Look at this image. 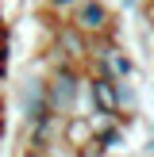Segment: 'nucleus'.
I'll return each instance as SVG.
<instances>
[{
  "label": "nucleus",
  "instance_id": "f257e3e1",
  "mask_svg": "<svg viewBox=\"0 0 154 157\" xmlns=\"http://www.w3.org/2000/svg\"><path fill=\"white\" fill-rule=\"evenodd\" d=\"M66 19L89 38H116V12L104 0H77Z\"/></svg>",
  "mask_w": 154,
  "mask_h": 157
},
{
  "label": "nucleus",
  "instance_id": "f03ea898",
  "mask_svg": "<svg viewBox=\"0 0 154 157\" xmlns=\"http://www.w3.org/2000/svg\"><path fill=\"white\" fill-rule=\"evenodd\" d=\"M15 107H19V123H31V119L50 111L46 107V69L43 65H31L19 77V84H15Z\"/></svg>",
  "mask_w": 154,
  "mask_h": 157
},
{
  "label": "nucleus",
  "instance_id": "7ed1b4c3",
  "mask_svg": "<svg viewBox=\"0 0 154 157\" xmlns=\"http://www.w3.org/2000/svg\"><path fill=\"white\" fill-rule=\"evenodd\" d=\"M50 50L58 54L62 61H73V65H85L89 61V50H92V38L81 35L69 19H58L50 31Z\"/></svg>",
  "mask_w": 154,
  "mask_h": 157
},
{
  "label": "nucleus",
  "instance_id": "20e7f679",
  "mask_svg": "<svg viewBox=\"0 0 154 157\" xmlns=\"http://www.w3.org/2000/svg\"><path fill=\"white\" fill-rule=\"evenodd\" d=\"M8 61H12V23L0 27V69H8Z\"/></svg>",
  "mask_w": 154,
  "mask_h": 157
},
{
  "label": "nucleus",
  "instance_id": "39448f33",
  "mask_svg": "<svg viewBox=\"0 0 154 157\" xmlns=\"http://www.w3.org/2000/svg\"><path fill=\"white\" fill-rule=\"evenodd\" d=\"M4 130H8V104H4V96H0V138H4Z\"/></svg>",
  "mask_w": 154,
  "mask_h": 157
},
{
  "label": "nucleus",
  "instance_id": "423d86ee",
  "mask_svg": "<svg viewBox=\"0 0 154 157\" xmlns=\"http://www.w3.org/2000/svg\"><path fill=\"white\" fill-rule=\"evenodd\" d=\"M8 84H12V77H8V69H0V96L8 92Z\"/></svg>",
  "mask_w": 154,
  "mask_h": 157
},
{
  "label": "nucleus",
  "instance_id": "0eeeda50",
  "mask_svg": "<svg viewBox=\"0 0 154 157\" xmlns=\"http://www.w3.org/2000/svg\"><path fill=\"white\" fill-rule=\"evenodd\" d=\"M143 153H154V134L146 138V146H143Z\"/></svg>",
  "mask_w": 154,
  "mask_h": 157
},
{
  "label": "nucleus",
  "instance_id": "6e6552de",
  "mask_svg": "<svg viewBox=\"0 0 154 157\" xmlns=\"http://www.w3.org/2000/svg\"><path fill=\"white\" fill-rule=\"evenodd\" d=\"M0 27H8V12H4V4H0Z\"/></svg>",
  "mask_w": 154,
  "mask_h": 157
},
{
  "label": "nucleus",
  "instance_id": "1a4fd4ad",
  "mask_svg": "<svg viewBox=\"0 0 154 157\" xmlns=\"http://www.w3.org/2000/svg\"><path fill=\"white\" fill-rule=\"evenodd\" d=\"M143 157H154V153H143Z\"/></svg>",
  "mask_w": 154,
  "mask_h": 157
},
{
  "label": "nucleus",
  "instance_id": "9d476101",
  "mask_svg": "<svg viewBox=\"0 0 154 157\" xmlns=\"http://www.w3.org/2000/svg\"><path fill=\"white\" fill-rule=\"evenodd\" d=\"M150 134H154V127H150Z\"/></svg>",
  "mask_w": 154,
  "mask_h": 157
}]
</instances>
